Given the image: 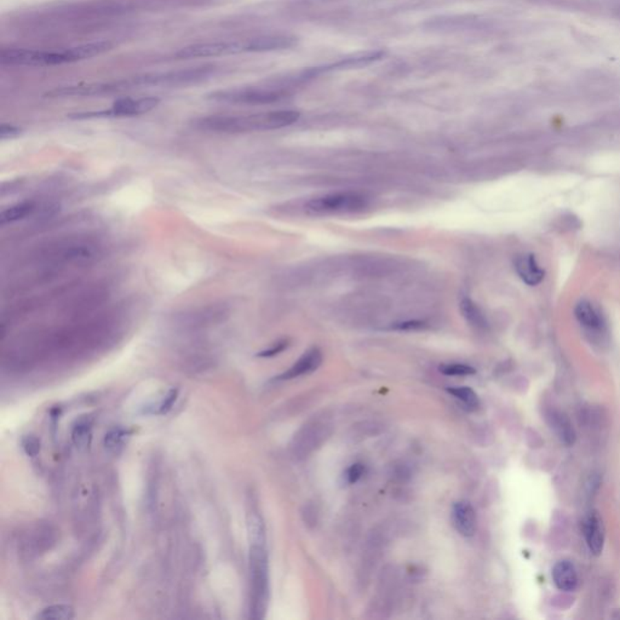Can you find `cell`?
<instances>
[{
  "label": "cell",
  "instance_id": "21",
  "mask_svg": "<svg viewBox=\"0 0 620 620\" xmlns=\"http://www.w3.org/2000/svg\"><path fill=\"white\" fill-rule=\"evenodd\" d=\"M247 537L250 545H266V526L261 515L256 511H251L246 517Z\"/></svg>",
  "mask_w": 620,
  "mask_h": 620
},
{
  "label": "cell",
  "instance_id": "20",
  "mask_svg": "<svg viewBox=\"0 0 620 620\" xmlns=\"http://www.w3.org/2000/svg\"><path fill=\"white\" fill-rule=\"evenodd\" d=\"M38 210V205L34 202H19L12 206L8 207L0 213V224L6 226L9 223H15L21 220H25L27 217L32 216Z\"/></svg>",
  "mask_w": 620,
  "mask_h": 620
},
{
  "label": "cell",
  "instance_id": "24",
  "mask_svg": "<svg viewBox=\"0 0 620 620\" xmlns=\"http://www.w3.org/2000/svg\"><path fill=\"white\" fill-rule=\"evenodd\" d=\"M74 618V610L70 605H52L45 607L34 617L39 620H68Z\"/></svg>",
  "mask_w": 620,
  "mask_h": 620
},
{
  "label": "cell",
  "instance_id": "4",
  "mask_svg": "<svg viewBox=\"0 0 620 620\" xmlns=\"http://www.w3.org/2000/svg\"><path fill=\"white\" fill-rule=\"evenodd\" d=\"M283 91L264 87H242V89H227L216 91L207 98L210 101L226 105H269L281 100Z\"/></svg>",
  "mask_w": 620,
  "mask_h": 620
},
{
  "label": "cell",
  "instance_id": "27",
  "mask_svg": "<svg viewBox=\"0 0 620 620\" xmlns=\"http://www.w3.org/2000/svg\"><path fill=\"white\" fill-rule=\"evenodd\" d=\"M21 446L22 449L25 451V453L28 457L34 458L36 457L41 449V440L38 439L34 435H25L21 440Z\"/></svg>",
  "mask_w": 620,
  "mask_h": 620
},
{
  "label": "cell",
  "instance_id": "11",
  "mask_svg": "<svg viewBox=\"0 0 620 620\" xmlns=\"http://www.w3.org/2000/svg\"><path fill=\"white\" fill-rule=\"evenodd\" d=\"M323 363V353L320 352V349L312 348L308 352L303 354L301 358L298 359L296 363H293L288 371H285L283 374H280L277 379L281 381H288V379L298 378L304 374H313L314 371H317L320 365Z\"/></svg>",
  "mask_w": 620,
  "mask_h": 620
},
{
  "label": "cell",
  "instance_id": "7",
  "mask_svg": "<svg viewBox=\"0 0 620 620\" xmlns=\"http://www.w3.org/2000/svg\"><path fill=\"white\" fill-rule=\"evenodd\" d=\"M160 103L158 97H142V98H119L116 100L111 109L108 111H95V113H84L71 116L74 119H87V118H102V116H136L146 114L148 111L157 108Z\"/></svg>",
  "mask_w": 620,
  "mask_h": 620
},
{
  "label": "cell",
  "instance_id": "17",
  "mask_svg": "<svg viewBox=\"0 0 620 620\" xmlns=\"http://www.w3.org/2000/svg\"><path fill=\"white\" fill-rule=\"evenodd\" d=\"M546 418H548V422H549L551 429L554 430L555 434L557 435V438L564 444L567 445V446L575 444V429H573V425H572L570 419L565 414H562L560 411H551Z\"/></svg>",
  "mask_w": 620,
  "mask_h": 620
},
{
  "label": "cell",
  "instance_id": "12",
  "mask_svg": "<svg viewBox=\"0 0 620 620\" xmlns=\"http://www.w3.org/2000/svg\"><path fill=\"white\" fill-rule=\"evenodd\" d=\"M452 521L456 530L463 537H473L478 527V520L475 510L470 503L462 500L453 505L452 508Z\"/></svg>",
  "mask_w": 620,
  "mask_h": 620
},
{
  "label": "cell",
  "instance_id": "30",
  "mask_svg": "<svg viewBox=\"0 0 620 620\" xmlns=\"http://www.w3.org/2000/svg\"><path fill=\"white\" fill-rule=\"evenodd\" d=\"M363 473H365V467H363V464L355 463L345 471L344 478H345L347 484H355V482H358L359 480L363 478Z\"/></svg>",
  "mask_w": 620,
  "mask_h": 620
},
{
  "label": "cell",
  "instance_id": "25",
  "mask_svg": "<svg viewBox=\"0 0 620 620\" xmlns=\"http://www.w3.org/2000/svg\"><path fill=\"white\" fill-rule=\"evenodd\" d=\"M451 395H453L454 398H458L467 407L475 409L479 407L480 401L478 395L473 389L469 387H457V388H447Z\"/></svg>",
  "mask_w": 620,
  "mask_h": 620
},
{
  "label": "cell",
  "instance_id": "29",
  "mask_svg": "<svg viewBox=\"0 0 620 620\" xmlns=\"http://www.w3.org/2000/svg\"><path fill=\"white\" fill-rule=\"evenodd\" d=\"M177 395H178V392H177L176 389H171V390L167 394V396L162 398V403L158 405L156 414H167V412L172 409L173 404L176 403Z\"/></svg>",
  "mask_w": 620,
  "mask_h": 620
},
{
  "label": "cell",
  "instance_id": "19",
  "mask_svg": "<svg viewBox=\"0 0 620 620\" xmlns=\"http://www.w3.org/2000/svg\"><path fill=\"white\" fill-rule=\"evenodd\" d=\"M72 441L79 451H86L92 441V418L89 416L76 420L72 428Z\"/></svg>",
  "mask_w": 620,
  "mask_h": 620
},
{
  "label": "cell",
  "instance_id": "23",
  "mask_svg": "<svg viewBox=\"0 0 620 620\" xmlns=\"http://www.w3.org/2000/svg\"><path fill=\"white\" fill-rule=\"evenodd\" d=\"M132 431L124 427H116L111 428L108 433L105 435L103 439V446L105 449L111 452V453H119L121 449L125 447L127 440L130 439Z\"/></svg>",
  "mask_w": 620,
  "mask_h": 620
},
{
  "label": "cell",
  "instance_id": "26",
  "mask_svg": "<svg viewBox=\"0 0 620 620\" xmlns=\"http://www.w3.org/2000/svg\"><path fill=\"white\" fill-rule=\"evenodd\" d=\"M439 371L445 376H471L476 374V370L464 363H445L439 367Z\"/></svg>",
  "mask_w": 620,
  "mask_h": 620
},
{
  "label": "cell",
  "instance_id": "1",
  "mask_svg": "<svg viewBox=\"0 0 620 620\" xmlns=\"http://www.w3.org/2000/svg\"><path fill=\"white\" fill-rule=\"evenodd\" d=\"M297 111H272L251 116H209L193 120V127L216 133L268 131L293 125L299 119Z\"/></svg>",
  "mask_w": 620,
  "mask_h": 620
},
{
  "label": "cell",
  "instance_id": "13",
  "mask_svg": "<svg viewBox=\"0 0 620 620\" xmlns=\"http://www.w3.org/2000/svg\"><path fill=\"white\" fill-rule=\"evenodd\" d=\"M296 44V39L286 36H264L245 41V52H268L285 50Z\"/></svg>",
  "mask_w": 620,
  "mask_h": 620
},
{
  "label": "cell",
  "instance_id": "28",
  "mask_svg": "<svg viewBox=\"0 0 620 620\" xmlns=\"http://www.w3.org/2000/svg\"><path fill=\"white\" fill-rule=\"evenodd\" d=\"M428 328V323L420 320H409L403 323H394L392 328L395 331H420Z\"/></svg>",
  "mask_w": 620,
  "mask_h": 620
},
{
  "label": "cell",
  "instance_id": "9",
  "mask_svg": "<svg viewBox=\"0 0 620 620\" xmlns=\"http://www.w3.org/2000/svg\"><path fill=\"white\" fill-rule=\"evenodd\" d=\"M384 55H385V52L382 50L367 51V52H363V54H356V55L345 57V58H342V60L337 61V62L328 65V66L310 68V70L304 72L299 78L306 81V79H312V78H315V76L323 74V73H328V72L363 68V67L370 66L371 63H374L376 61L383 58Z\"/></svg>",
  "mask_w": 620,
  "mask_h": 620
},
{
  "label": "cell",
  "instance_id": "15",
  "mask_svg": "<svg viewBox=\"0 0 620 620\" xmlns=\"http://www.w3.org/2000/svg\"><path fill=\"white\" fill-rule=\"evenodd\" d=\"M553 579L557 589L565 592L575 591L578 585V575L570 561H559L553 568Z\"/></svg>",
  "mask_w": 620,
  "mask_h": 620
},
{
  "label": "cell",
  "instance_id": "6",
  "mask_svg": "<svg viewBox=\"0 0 620 620\" xmlns=\"http://www.w3.org/2000/svg\"><path fill=\"white\" fill-rule=\"evenodd\" d=\"M213 67L188 68L182 71L169 72L162 74L137 76L130 81L131 85L180 86L205 81L213 74Z\"/></svg>",
  "mask_w": 620,
  "mask_h": 620
},
{
  "label": "cell",
  "instance_id": "8",
  "mask_svg": "<svg viewBox=\"0 0 620 620\" xmlns=\"http://www.w3.org/2000/svg\"><path fill=\"white\" fill-rule=\"evenodd\" d=\"M245 52V41H217L204 43L182 47L176 52L177 58L191 60V58H206L218 56L235 55Z\"/></svg>",
  "mask_w": 620,
  "mask_h": 620
},
{
  "label": "cell",
  "instance_id": "18",
  "mask_svg": "<svg viewBox=\"0 0 620 620\" xmlns=\"http://www.w3.org/2000/svg\"><path fill=\"white\" fill-rule=\"evenodd\" d=\"M113 44L109 41H95V43H89V44H83V45L74 46L67 49L70 60L72 62H78V61L87 60L95 56L102 55L107 51L111 50Z\"/></svg>",
  "mask_w": 620,
  "mask_h": 620
},
{
  "label": "cell",
  "instance_id": "10",
  "mask_svg": "<svg viewBox=\"0 0 620 620\" xmlns=\"http://www.w3.org/2000/svg\"><path fill=\"white\" fill-rule=\"evenodd\" d=\"M584 533L586 544L591 553L595 556H600L605 545V527L599 511L591 510L585 517Z\"/></svg>",
  "mask_w": 620,
  "mask_h": 620
},
{
  "label": "cell",
  "instance_id": "3",
  "mask_svg": "<svg viewBox=\"0 0 620 620\" xmlns=\"http://www.w3.org/2000/svg\"><path fill=\"white\" fill-rule=\"evenodd\" d=\"M368 199L358 192L330 193L323 197H314L308 202L307 210L313 215H332L347 212L363 211L367 206Z\"/></svg>",
  "mask_w": 620,
  "mask_h": 620
},
{
  "label": "cell",
  "instance_id": "14",
  "mask_svg": "<svg viewBox=\"0 0 620 620\" xmlns=\"http://www.w3.org/2000/svg\"><path fill=\"white\" fill-rule=\"evenodd\" d=\"M515 269L524 283L535 286L543 281L545 272L537 264L533 255H522L516 258Z\"/></svg>",
  "mask_w": 620,
  "mask_h": 620
},
{
  "label": "cell",
  "instance_id": "5",
  "mask_svg": "<svg viewBox=\"0 0 620 620\" xmlns=\"http://www.w3.org/2000/svg\"><path fill=\"white\" fill-rule=\"evenodd\" d=\"M0 62L11 66L44 67L70 63L66 50L39 51L8 49L1 51Z\"/></svg>",
  "mask_w": 620,
  "mask_h": 620
},
{
  "label": "cell",
  "instance_id": "31",
  "mask_svg": "<svg viewBox=\"0 0 620 620\" xmlns=\"http://www.w3.org/2000/svg\"><path fill=\"white\" fill-rule=\"evenodd\" d=\"M288 347V341L286 339H283V341H279L275 344H272L270 348L266 349V350H263L261 353L257 354L258 358H272V356H275L277 354L283 353L285 349Z\"/></svg>",
  "mask_w": 620,
  "mask_h": 620
},
{
  "label": "cell",
  "instance_id": "32",
  "mask_svg": "<svg viewBox=\"0 0 620 620\" xmlns=\"http://www.w3.org/2000/svg\"><path fill=\"white\" fill-rule=\"evenodd\" d=\"M20 133V127L9 125V124H3V125L0 127V138H1V140L14 138V137L19 136Z\"/></svg>",
  "mask_w": 620,
  "mask_h": 620
},
{
  "label": "cell",
  "instance_id": "16",
  "mask_svg": "<svg viewBox=\"0 0 620 620\" xmlns=\"http://www.w3.org/2000/svg\"><path fill=\"white\" fill-rule=\"evenodd\" d=\"M575 315L580 325L589 331H601L603 328L601 314L589 301H580L575 307Z\"/></svg>",
  "mask_w": 620,
  "mask_h": 620
},
{
  "label": "cell",
  "instance_id": "2",
  "mask_svg": "<svg viewBox=\"0 0 620 620\" xmlns=\"http://www.w3.org/2000/svg\"><path fill=\"white\" fill-rule=\"evenodd\" d=\"M250 581H251V618L262 619L269 601V565L266 545H250Z\"/></svg>",
  "mask_w": 620,
  "mask_h": 620
},
{
  "label": "cell",
  "instance_id": "22",
  "mask_svg": "<svg viewBox=\"0 0 620 620\" xmlns=\"http://www.w3.org/2000/svg\"><path fill=\"white\" fill-rule=\"evenodd\" d=\"M460 312L463 314L464 319L473 326L479 330H486L489 328V323L486 320L484 313L478 307V304L471 301L470 298H463L459 304Z\"/></svg>",
  "mask_w": 620,
  "mask_h": 620
}]
</instances>
